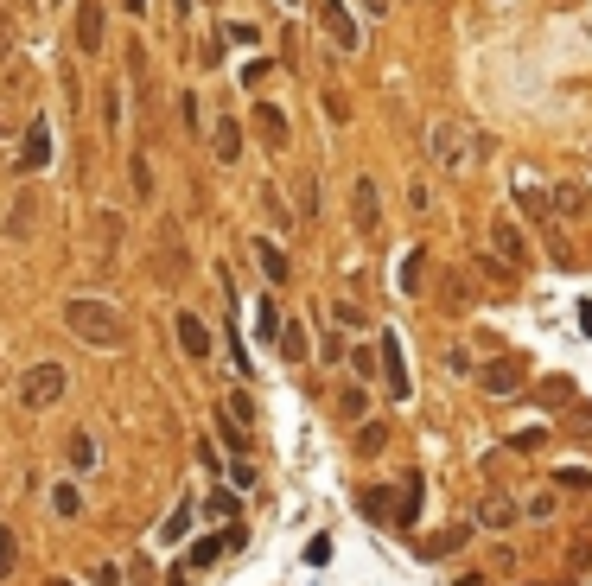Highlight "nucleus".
I'll return each instance as SVG.
<instances>
[{"label":"nucleus","instance_id":"nucleus-1","mask_svg":"<svg viewBox=\"0 0 592 586\" xmlns=\"http://www.w3.org/2000/svg\"><path fill=\"white\" fill-rule=\"evenodd\" d=\"M64 325H71V338H83L90 351H121V344H128V319H121V306L96 300V293H77V300L64 306Z\"/></svg>","mask_w":592,"mask_h":586},{"label":"nucleus","instance_id":"nucleus-2","mask_svg":"<svg viewBox=\"0 0 592 586\" xmlns=\"http://www.w3.org/2000/svg\"><path fill=\"white\" fill-rule=\"evenodd\" d=\"M427 153H433V166L465 172V166H478L484 153H491V134L472 128V122H452V115H440V122L427 128Z\"/></svg>","mask_w":592,"mask_h":586},{"label":"nucleus","instance_id":"nucleus-3","mask_svg":"<svg viewBox=\"0 0 592 586\" xmlns=\"http://www.w3.org/2000/svg\"><path fill=\"white\" fill-rule=\"evenodd\" d=\"M491 255L497 262H484V274H497V281H510V274L529 262V243H522V230L510 217H491Z\"/></svg>","mask_w":592,"mask_h":586},{"label":"nucleus","instance_id":"nucleus-4","mask_svg":"<svg viewBox=\"0 0 592 586\" xmlns=\"http://www.w3.org/2000/svg\"><path fill=\"white\" fill-rule=\"evenodd\" d=\"M217 434H223V446H230V453H249V434H255V402H249V395H223Z\"/></svg>","mask_w":592,"mask_h":586},{"label":"nucleus","instance_id":"nucleus-5","mask_svg":"<svg viewBox=\"0 0 592 586\" xmlns=\"http://www.w3.org/2000/svg\"><path fill=\"white\" fill-rule=\"evenodd\" d=\"M64 383H71V376H64V364H32V370L20 376V402L39 415V408H51V402L64 395Z\"/></svg>","mask_w":592,"mask_h":586},{"label":"nucleus","instance_id":"nucleus-6","mask_svg":"<svg viewBox=\"0 0 592 586\" xmlns=\"http://www.w3.org/2000/svg\"><path fill=\"white\" fill-rule=\"evenodd\" d=\"M516 211L535 223V230H548L554 236V192H542V179H535L529 166L516 172Z\"/></svg>","mask_w":592,"mask_h":586},{"label":"nucleus","instance_id":"nucleus-7","mask_svg":"<svg viewBox=\"0 0 592 586\" xmlns=\"http://www.w3.org/2000/svg\"><path fill=\"white\" fill-rule=\"evenodd\" d=\"M319 32H325V39H332L338 51H357V45H363L351 0H319Z\"/></svg>","mask_w":592,"mask_h":586},{"label":"nucleus","instance_id":"nucleus-8","mask_svg":"<svg viewBox=\"0 0 592 586\" xmlns=\"http://www.w3.org/2000/svg\"><path fill=\"white\" fill-rule=\"evenodd\" d=\"M592 217V185L586 179H561L554 185V223H580Z\"/></svg>","mask_w":592,"mask_h":586},{"label":"nucleus","instance_id":"nucleus-9","mask_svg":"<svg viewBox=\"0 0 592 586\" xmlns=\"http://www.w3.org/2000/svg\"><path fill=\"white\" fill-rule=\"evenodd\" d=\"M351 223H357L363 236L382 230V192H376V179H357L351 185Z\"/></svg>","mask_w":592,"mask_h":586},{"label":"nucleus","instance_id":"nucleus-10","mask_svg":"<svg viewBox=\"0 0 592 586\" xmlns=\"http://www.w3.org/2000/svg\"><path fill=\"white\" fill-rule=\"evenodd\" d=\"M478 383H484V395H516L522 389V357H491Z\"/></svg>","mask_w":592,"mask_h":586},{"label":"nucleus","instance_id":"nucleus-11","mask_svg":"<svg viewBox=\"0 0 592 586\" xmlns=\"http://www.w3.org/2000/svg\"><path fill=\"white\" fill-rule=\"evenodd\" d=\"M376 357H382V376H389V395H395V402H408V364H402V338H382L376 344Z\"/></svg>","mask_w":592,"mask_h":586},{"label":"nucleus","instance_id":"nucleus-12","mask_svg":"<svg viewBox=\"0 0 592 586\" xmlns=\"http://www.w3.org/2000/svg\"><path fill=\"white\" fill-rule=\"evenodd\" d=\"M121 262V211H96V268Z\"/></svg>","mask_w":592,"mask_h":586},{"label":"nucleus","instance_id":"nucleus-13","mask_svg":"<svg viewBox=\"0 0 592 586\" xmlns=\"http://www.w3.org/2000/svg\"><path fill=\"white\" fill-rule=\"evenodd\" d=\"M32 230H39V198H32V192H20V198L7 204V236H13V243H26Z\"/></svg>","mask_w":592,"mask_h":586},{"label":"nucleus","instance_id":"nucleus-14","mask_svg":"<svg viewBox=\"0 0 592 586\" xmlns=\"http://www.w3.org/2000/svg\"><path fill=\"white\" fill-rule=\"evenodd\" d=\"M172 332H179L185 357H198V364L211 357V332H204V319H198V313H179V319H172Z\"/></svg>","mask_w":592,"mask_h":586},{"label":"nucleus","instance_id":"nucleus-15","mask_svg":"<svg viewBox=\"0 0 592 586\" xmlns=\"http://www.w3.org/2000/svg\"><path fill=\"white\" fill-rule=\"evenodd\" d=\"M516 516H522V510L510 504V497H503V491H491V497L478 504V529H491V536H503V529H510Z\"/></svg>","mask_w":592,"mask_h":586},{"label":"nucleus","instance_id":"nucleus-16","mask_svg":"<svg viewBox=\"0 0 592 586\" xmlns=\"http://www.w3.org/2000/svg\"><path fill=\"white\" fill-rule=\"evenodd\" d=\"M77 51H83V58H96V51H102V7H96V0H83V7H77Z\"/></svg>","mask_w":592,"mask_h":586},{"label":"nucleus","instance_id":"nucleus-17","mask_svg":"<svg viewBox=\"0 0 592 586\" xmlns=\"http://www.w3.org/2000/svg\"><path fill=\"white\" fill-rule=\"evenodd\" d=\"M179 268H185V249H179V223H160V281H179Z\"/></svg>","mask_w":592,"mask_h":586},{"label":"nucleus","instance_id":"nucleus-18","mask_svg":"<svg viewBox=\"0 0 592 586\" xmlns=\"http://www.w3.org/2000/svg\"><path fill=\"white\" fill-rule=\"evenodd\" d=\"M255 128H261V141H268L274 153H281V147L293 141V128H287V115H281V109H274V102H261V109H255Z\"/></svg>","mask_w":592,"mask_h":586},{"label":"nucleus","instance_id":"nucleus-19","mask_svg":"<svg viewBox=\"0 0 592 586\" xmlns=\"http://www.w3.org/2000/svg\"><path fill=\"white\" fill-rule=\"evenodd\" d=\"M211 153H217L223 166H236V160H242V128H236V115H223V122L211 128Z\"/></svg>","mask_w":592,"mask_h":586},{"label":"nucleus","instance_id":"nucleus-20","mask_svg":"<svg viewBox=\"0 0 592 586\" xmlns=\"http://www.w3.org/2000/svg\"><path fill=\"white\" fill-rule=\"evenodd\" d=\"M45 160H51V128H45V122H32V128H26V141H20V166H26V172H39Z\"/></svg>","mask_w":592,"mask_h":586},{"label":"nucleus","instance_id":"nucleus-21","mask_svg":"<svg viewBox=\"0 0 592 586\" xmlns=\"http://www.w3.org/2000/svg\"><path fill=\"white\" fill-rule=\"evenodd\" d=\"M440 293H446V313H472V281L459 268H440Z\"/></svg>","mask_w":592,"mask_h":586},{"label":"nucleus","instance_id":"nucleus-22","mask_svg":"<svg viewBox=\"0 0 592 586\" xmlns=\"http://www.w3.org/2000/svg\"><path fill=\"white\" fill-rule=\"evenodd\" d=\"M293 204H300V217H319V172L312 166L293 172Z\"/></svg>","mask_w":592,"mask_h":586},{"label":"nucleus","instance_id":"nucleus-23","mask_svg":"<svg viewBox=\"0 0 592 586\" xmlns=\"http://www.w3.org/2000/svg\"><path fill=\"white\" fill-rule=\"evenodd\" d=\"M255 262H261V274H268L274 287H281L287 274H293V268H287V249H281V243H268V236H261V243H255Z\"/></svg>","mask_w":592,"mask_h":586},{"label":"nucleus","instance_id":"nucleus-24","mask_svg":"<svg viewBox=\"0 0 592 586\" xmlns=\"http://www.w3.org/2000/svg\"><path fill=\"white\" fill-rule=\"evenodd\" d=\"M414 516H421V478H402V497H395V523L414 529Z\"/></svg>","mask_w":592,"mask_h":586},{"label":"nucleus","instance_id":"nucleus-25","mask_svg":"<svg viewBox=\"0 0 592 586\" xmlns=\"http://www.w3.org/2000/svg\"><path fill=\"white\" fill-rule=\"evenodd\" d=\"M274 344H281V357H287V364H306V325H281V332H274Z\"/></svg>","mask_w":592,"mask_h":586},{"label":"nucleus","instance_id":"nucleus-26","mask_svg":"<svg viewBox=\"0 0 592 586\" xmlns=\"http://www.w3.org/2000/svg\"><path fill=\"white\" fill-rule=\"evenodd\" d=\"M102 134H121V83H102Z\"/></svg>","mask_w":592,"mask_h":586},{"label":"nucleus","instance_id":"nucleus-27","mask_svg":"<svg viewBox=\"0 0 592 586\" xmlns=\"http://www.w3.org/2000/svg\"><path fill=\"white\" fill-rule=\"evenodd\" d=\"M382 446H389V427H382V421H363V427H357V453H363V459H376Z\"/></svg>","mask_w":592,"mask_h":586},{"label":"nucleus","instance_id":"nucleus-28","mask_svg":"<svg viewBox=\"0 0 592 586\" xmlns=\"http://www.w3.org/2000/svg\"><path fill=\"white\" fill-rule=\"evenodd\" d=\"M465 536H472V529L465 523H452V529H440V536L427 542V561H440V555H452V548H465Z\"/></svg>","mask_w":592,"mask_h":586},{"label":"nucleus","instance_id":"nucleus-29","mask_svg":"<svg viewBox=\"0 0 592 586\" xmlns=\"http://www.w3.org/2000/svg\"><path fill=\"white\" fill-rule=\"evenodd\" d=\"M90 465H96V434H83V427H77V434H71V472H90Z\"/></svg>","mask_w":592,"mask_h":586},{"label":"nucleus","instance_id":"nucleus-30","mask_svg":"<svg viewBox=\"0 0 592 586\" xmlns=\"http://www.w3.org/2000/svg\"><path fill=\"white\" fill-rule=\"evenodd\" d=\"M325 313H332V325H344V332H363V306L357 300H332Z\"/></svg>","mask_w":592,"mask_h":586},{"label":"nucleus","instance_id":"nucleus-31","mask_svg":"<svg viewBox=\"0 0 592 586\" xmlns=\"http://www.w3.org/2000/svg\"><path fill=\"white\" fill-rule=\"evenodd\" d=\"M223 542H230V536H204V542H191V555H185V567H211V561L223 555Z\"/></svg>","mask_w":592,"mask_h":586},{"label":"nucleus","instance_id":"nucleus-32","mask_svg":"<svg viewBox=\"0 0 592 586\" xmlns=\"http://www.w3.org/2000/svg\"><path fill=\"white\" fill-rule=\"evenodd\" d=\"M172 109H179V122H185V134H191V128H204V102H198V96H191V90H185L179 102H172Z\"/></svg>","mask_w":592,"mask_h":586},{"label":"nucleus","instance_id":"nucleus-33","mask_svg":"<svg viewBox=\"0 0 592 586\" xmlns=\"http://www.w3.org/2000/svg\"><path fill=\"white\" fill-rule=\"evenodd\" d=\"M13 567H20V542H13V529L0 523V580H7Z\"/></svg>","mask_w":592,"mask_h":586},{"label":"nucleus","instance_id":"nucleus-34","mask_svg":"<svg viewBox=\"0 0 592 586\" xmlns=\"http://www.w3.org/2000/svg\"><path fill=\"white\" fill-rule=\"evenodd\" d=\"M421 281H427V255L414 249L408 262H402V287H408V293H421Z\"/></svg>","mask_w":592,"mask_h":586},{"label":"nucleus","instance_id":"nucleus-35","mask_svg":"<svg viewBox=\"0 0 592 586\" xmlns=\"http://www.w3.org/2000/svg\"><path fill=\"white\" fill-rule=\"evenodd\" d=\"M344 364H351V376L363 383V376H376V370H382V357H376V351H344Z\"/></svg>","mask_w":592,"mask_h":586},{"label":"nucleus","instance_id":"nucleus-36","mask_svg":"<svg viewBox=\"0 0 592 586\" xmlns=\"http://www.w3.org/2000/svg\"><path fill=\"white\" fill-rule=\"evenodd\" d=\"M191 516H198V510H191V504H179V510H172V516H166V529H160V536H166V542H179V536H185V529H191Z\"/></svg>","mask_w":592,"mask_h":586},{"label":"nucleus","instance_id":"nucleus-37","mask_svg":"<svg viewBox=\"0 0 592 586\" xmlns=\"http://www.w3.org/2000/svg\"><path fill=\"white\" fill-rule=\"evenodd\" d=\"M51 510H58V516H77V510H83L77 485H58V491H51Z\"/></svg>","mask_w":592,"mask_h":586},{"label":"nucleus","instance_id":"nucleus-38","mask_svg":"<svg viewBox=\"0 0 592 586\" xmlns=\"http://www.w3.org/2000/svg\"><path fill=\"white\" fill-rule=\"evenodd\" d=\"M338 408H344V421H363V408H370V395H363V389L351 383V389H344V402H338Z\"/></svg>","mask_w":592,"mask_h":586},{"label":"nucleus","instance_id":"nucleus-39","mask_svg":"<svg viewBox=\"0 0 592 586\" xmlns=\"http://www.w3.org/2000/svg\"><path fill=\"white\" fill-rule=\"evenodd\" d=\"M522 516H529V523H548V516H554V497H548V491L529 497V504H522Z\"/></svg>","mask_w":592,"mask_h":586},{"label":"nucleus","instance_id":"nucleus-40","mask_svg":"<svg viewBox=\"0 0 592 586\" xmlns=\"http://www.w3.org/2000/svg\"><path fill=\"white\" fill-rule=\"evenodd\" d=\"M510 446H516V453H535V446H542V427H516Z\"/></svg>","mask_w":592,"mask_h":586},{"label":"nucleus","instance_id":"nucleus-41","mask_svg":"<svg viewBox=\"0 0 592 586\" xmlns=\"http://www.w3.org/2000/svg\"><path fill=\"white\" fill-rule=\"evenodd\" d=\"M261 204H268V217H274V223H281V230H287V223H293V217H287V204H281V192H261Z\"/></svg>","mask_w":592,"mask_h":586},{"label":"nucleus","instance_id":"nucleus-42","mask_svg":"<svg viewBox=\"0 0 592 586\" xmlns=\"http://www.w3.org/2000/svg\"><path fill=\"white\" fill-rule=\"evenodd\" d=\"M344 115H351V109H344V96H338V90H325V122H344Z\"/></svg>","mask_w":592,"mask_h":586},{"label":"nucleus","instance_id":"nucleus-43","mask_svg":"<svg viewBox=\"0 0 592 586\" xmlns=\"http://www.w3.org/2000/svg\"><path fill=\"white\" fill-rule=\"evenodd\" d=\"M96 586H121V567H115V561H102V567H96Z\"/></svg>","mask_w":592,"mask_h":586},{"label":"nucleus","instance_id":"nucleus-44","mask_svg":"<svg viewBox=\"0 0 592 586\" xmlns=\"http://www.w3.org/2000/svg\"><path fill=\"white\" fill-rule=\"evenodd\" d=\"M580 332H586V338H592V306H580Z\"/></svg>","mask_w":592,"mask_h":586},{"label":"nucleus","instance_id":"nucleus-45","mask_svg":"<svg viewBox=\"0 0 592 586\" xmlns=\"http://www.w3.org/2000/svg\"><path fill=\"white\" fill-rule=\"evenodd\" d=\"M363 13H389V0H363Z\"/></svg>","mask_w":592,"mask_h":586},{"label":"nucleus","instance_id":"nucleus-46","mask_svg":"<svg viewBox=\"0 0 592 586\" xmlns=\"http://www.w3.org/2000/svg\"><path fill=\"white\" fill-rule=\"evenodd\" d=\"M128 13H147V0H128Z\"/></svg>","mask_w":592,"mask_h":586},{"label":"nucleus","instance_id":"nucleus-47","mask_svg":"<svg viewBox=\"0 0 592 586\" xmlns=\"http://www.w3.org/2000/svg\"><path fill=\"white\" fill-rule=\"evenodd\" d=\"M166 586H191V580H185V574H172V580H166Z\"/></svg>","mask_w":592,"mask_h":586},{"label":"nucleus","instance_id":"nucleus-48","mask_svg":"<svg viewBox=\"0 0 592 586\" xmlns=\"http://www.w3.org/2000/svg\"><path fill=\"white\" fill-rule=\"evenodd\" d=\"M45 586H71V580H45Z\"/></svg>","mask_w":592,"mask_h":586},{"label":"nucleus","instance_id":"nucleus-49","mask_svg":"<svg viewBox=\"0 0 592 586\" xmlns=\"http://www.w3.org/2000/svg\"><path fill=\"white\" fill-rule=\"evenodd\" d=\"M281 7H300V0H281Z\"/></svg>","mask_w":592,"mask_h":586},{"label":"nucleus","instance_id":"nucleus-50","mask_svg":"<svg viewBox=\"0 0 592 586\" xmlns=\"http://www.w3.org/2000/svg\"><path fill=\"white\" fill-rule=\"evenodd\" d=\"M497 7H503V0H497Z\"/></svg>","mask_w":592,"mask_h":586}]
</instances>
